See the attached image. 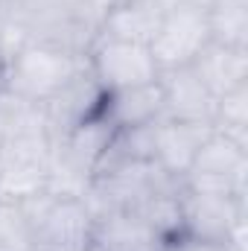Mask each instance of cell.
<instances>
[{"instance_id":"6da1fadb","label":"cell","mask_w":248,"mask_h":251,"mask_svg":"<svg viewBox=\"0 0 248 251\" xmlns=\"http://www.w3.org/2000/svg\"><path fill=\"white\" fill-rule=\"evenodd\" d=\"M29 225L32 251H82L94 246L97 216L82 196L38 193L15 201Z\"/></svg>"},{"instance_id":"7a4b0ae2","label":"cell","mask_w":248,"mask_h":251,"mask_svg":"<svg viewBox=\"0 0 248 251\" xmlns=\"http://www.w3.org/2000/svg\"><path fill=\"white\" fill-rule=\"evenodd\" d=\"M88 59L50 44H24L0 67V91L26 102H47L64 85L85 70Z\"/></svg>"},{"instance_id":"3957f363","label":"cell","mask_w":248,"mask_h":251,"mask_svg":"<svg viewBox=\"0 0 248 251\" xmlns=\"http://www.w3.org/2000/svg\"><path fill=\"white\" fill-rule=\"evenodd\" d=\"M181 178L161 170L155 161H117L94 173L85 190V204L97 219L120 210H134L143 199L167 187H178Z\"/></svg>"},{"instance_id":"277c9868","label":"cell","mask_w":248,"mask_h":251,"mask_svg":"<svg viewBox=\"0 0 248 251\" xmlns=\"http://www.w3.org/2000/svg\"><path fill=\"white\" fill-rule=\"evenodd\" d=\"M248 181V146L210 131V137L196 152L190 170L181 176V187L193 193L216 196H243Z\"/></svg>"},{"instance_id":"5b68a950","label":"cell","mask_w":248,"mask_h":251,"mask_svg":"<svg viewBox=\"0 0 248 251\" xmlns=\"http://www.w3.org/2000/svg\"><path fill=\"white\" fill-rule=\"evenodd\" d=\"M53 137L47 131L12 134L0 143V201H24L47 190Z\"/></svg>"},{"instance_id":"8992f818","label":"cell","mask_w":248,"mask_h":251,"mask_svg":"<svg viewBox=\"0 0 248 251\" xmlns=\"http://www.w3.org/2000/svg\"><path fill=\"white\" fill-rule=\"evenodd\" d=\"M85 59H88L94 79L99 82V88L105 94L149 85V82H158V76H161L158 64L149 53V44H137V41L97 35L94 44L88 47Z\"/></svg>"},{"instance_id":"52a82bcc","label":"cell","mask_w":248,"mask_h":251,"mask_svg":"<svg viewBox=\"0 0 248 251\" xmlns=\"http://www.w3.org/2000/svg\"><path fill=\"white\" fill-rule=\"evenodd\" d=\"M207 44H210L207 9L187 0V3H178L175 9L164 12L158 32L149 41V53L158 70L164 73L175 67H190Z\"/></svg>"},{"instance_id":"ba28073f","label":"cell","mask_w":248,"mask_h":251,"mask_svg":"<svg viewBox=\"0 0 248 251\" xmlns=\"http://www.w3.org/2000/svg\"><path fill=\"white\" fill-rule=\"evenodd\" d=\"M184 237L190 240H231L246 249V199L193 193L181 187Z\"/></svg>"},{"instance_id":"9c48e42d","label":"cell","mask_w":248,"mask_h":251,"mask_svg":"<svg viewBox=\"0 0 248 251\" xmlns=\"http://www.w3.org/2000/svg\"><path fill=\"white\" fill-rule=\"evenodd\" d=\"M102 102H105V91L94 79L91 67L85 64V70L79 76H73L59 94H53L47 102H41L50 137L59 140L70 128H76L85 120H91L94 114L102 111Z\"/></svg>"},{"instance_id":"30bf717a","label":"cell","mask_w":248,"mask_h":251,"mask_svg":"<svg viewBox=\"0 0 248 251\" xmlns=\"http://www.w3.org/2000/svg\"><path fill=\"white\" fill-rule=\"evenodd\" d=\"M161 97H164V114L167 120L178 123H210L216 114V97L198 82V76L190 67L164 70L158 76Z\"/></svg>"},{"instance_id":"8fae6325","label":"cell","mask_w":248,"mask_h":251,"mask_svg":"<svg viewBox=\"0 0 248 251\" xmlns=\"http://www.w3.org/2000/svg\"><path fill=\"white\" fill-rule=\"evenodd\" d=\"M213 126L210 123H178V120H167L158 117L155 120V149H152V161L167 170L170 176L181 178L196 152L201 149V143L210 137Z\"/></svg>"},{"instance_id":"7c38bea8","label":"cell","mask_w":248,"mask_h":251,"mask_svg":"<svg viewBox=\"0 0 248 251\" xmlns=\"http://www.w3.org/2000/svg\"><path fill=\"white\" fill-rule=\"evenodd\" d=\"M190 70L219 100V97L248 85V47H225V44L210 41L196 56Z\"/></svg>"},{"instance_id":"4fadbf2b","label":"cell","mask_w":248,"mask_h":251,"mask_svg":"<svg viewBox=\"0 0 248 251\" xmlns=\"http://www.w3.org/2000/svg\"><path fill=\"white\" fill-rule=\"evenodd\" d=\"M94 249L97 251H170V243L164 237H158L131 210H120V213H108V216L97 219Z\"/></svg>"},{"instance_id":"5bb4252c","label":"cell","mask_w":248,"mask_h":251,"mask_svg":"<svg viewBox=\"0 0 248 251\" xmlns=\"http://www.w3.org/2000/svg\"><path fill=\"white\" fill-rule=\"evenodd\" d=\"M102 114L114 128H134V126H146L152 120H158L164 114L161 85L149 82V85H137V88L105 94Z\"/></svg>"},{"instance_id":"9a60e30c","label":"cell","mask_w":248,"mask_h":251,"mask_svg":"<svg viewBox=\"0 0 248 251\" xmlns=\"http://www.w3.org/2000/svg\"><path fill=\"white\" fill-rule=\"evenodd\" d=\"M164 18V9L155 0H128L123 6H114L105 12L99 24V35L149 44L158 32V24Z\"/></svg>"},{"instance_id":"2e32d148","label":"cell","mask_w":248,"mask_h":251,"mask_svg":"<svg viewBox=\"0 0 248 251\" xmlns=\"http://www.w3.org/2000/svg\"><path fill=\"white\" fill-rule=\"evenodd\" d=\"M137 219H143L158 237H164L170 246L178 243L184 237V216H181V184L178 187H167L152 193L149 199H143L134 210Z\"/></svg>"},{"instance_id":"e0dca14e","label":"cell","mask_w":248,"mask_h":251,"mask_svg":"<svg viewBox=\"0 0 248 251\" xmlns=\"http://www.w3.org/2000/svg\"><path fill=\"white\" fill-rule=\"evenodd\" d=\"M210 41L225 47H248V0H213L207 6Z\"/></svg>"},{"instance_id":"ac0fdd59","label":"cell","mask_w":248,"mask_h":251,"mask_svg":"<svg viewBox=\"0 0 248 251\" xmlns=\"http://www.w3.org/2000/svg\"><path fill=\"white\" fill-rule=\"evenodd\" d=\"M213 131H219V134L248 146V85L216 100Z\"/></svg>"},{"instance_id":"d6986e66","label":"cell","mask_w":248,"mask_h":251,"mask_svg":"<svg viewBox=\"0 0 248 251\" xmlns=\"http://www.w3.org/2000/svg\"><path fill=\"white\" fill-rule=\"evenodd\" d=\"M170 251H246V249H240L231 240H190V237H181L178 243L170 246Z\"/></svg>"},{"instance_id":"ffe728a7","label":"cell","mask_w":248,"mask_h":251,"mask_svg":"<svg viewBox=\"0 0 248 251\" xmlns=\"http://www.w3.org/2000/svg\"><path fill=\"white\" fill-rule=\"evenodd\" d=\"M155 3H158V6H161L164 12H170V9H175L178 3H187V0H155Z\"/></svg>"},{"instance_id":"44dd1931","label":"cell","mask_w":248,"mask_h":251,"mask_svg":"<svg viewBox=\"0 0 248 251\" xmlns=\"http://www.w3.org/2000/svg\"><path fill=\"white\" fill-rule=\"evenodd\" d=\"M190 3H196V6H204V9H207V6H210L213 0H190Z\"/></svg>"},{"instance_id":"7402d4cb","label":"cell","mask_w":248,"mask_h":251,"mask_svg":"<svg viewBox=\"0 0 248 251\" xmlns=\"http://www.w3.org/2000/svg\"><path fill=\"white\" fill-rule=\"evenodd\" d=\"M123 3H128V0H108V6L114 9V6H123Z\"/></svg>"}]
</instances>
